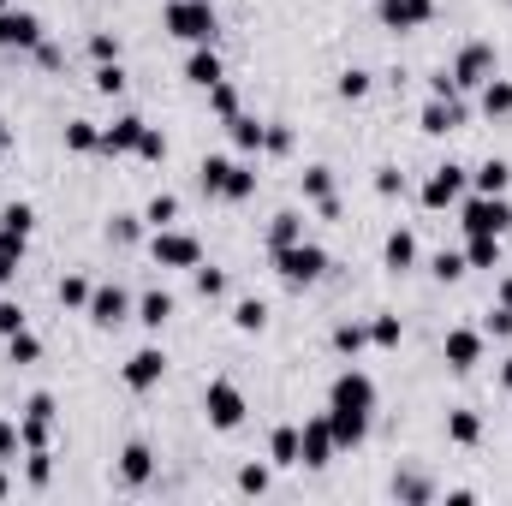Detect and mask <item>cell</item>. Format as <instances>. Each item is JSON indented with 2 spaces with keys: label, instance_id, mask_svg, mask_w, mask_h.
I'll list each match as a JSON object with an SVG mask.
<instances>
[{
  "label": "cell",
  "instance_id": "cell-42",
  "mask_svg": "<svg viewBox=\"0 0 512 506\" xmlns=\"http://www.w3.org/2000/svg\"><path fill=\"white\" fill-rule=\"evenodd\" d=\"M399 340H405V322H399V316H376V322H370V346H376V352H399Z\"/></svg>",
  "mask_w": 512,
  "mask_h": 506
},
{
  "label": "cell",
  "instance_id": "cell-53",
  "mask_svg": "<svg viewBox=\"0 0 512 506\" xmlns=\"http://www.w3.org/2000/svg\"><path fill=\"white\" fill-rule=\"evenodd\" d=\"M483 334H489V340H512V310L507 304H495V310L483 316Z\"/></svg>",
  "mask_w": 512,
  "mask_h": 506
},
{
  "label": "cell",
  "instance_id": "cell-34",
  "mask_svg": "<svg viewBox=\"0 0 512 506\" xmlns=\"http://www.w3.org/2000/svg\"><path fill=\"white\" fill-rule=\"evenodd\" d=\"M18 441H24V453H30V447H48V441H54V417L18 411Z\"/></svg>",
  "mask_w": 512,
  "mask_h": 506
},
{
  "label": "cell",
  "instance_id": "cell-54",
  "mask_svg": "<svg viewBox=\"0 0 512 506\" xmlns=\"http://www.w3.org/2000/svg\"><path fill=\"white\" fill-rule=\"evenodd\" d=\"M36 66H42V72H60V66H66V48L42 36V42H36Z\"/></svg>",
  "mask_w": 512,
  "mask_h": 506
},
{
  "label": "cell",
  "instance_id": "cell-9",
  "mask_svg": "<svg viewBox=\"0 0 512 506\" xmlns=\"http://www.w3.org/2000/svg\"><path fill=\"white\" fill-rule=\"evenodd\" d=\"M495 72H501L495 42H465V48L453 54V84H459V90H483Z\"/></svg>",
  "mask_w": 512,
  "mask_h": 506
},
{
  "label": "cell",
  "instance_id": "cell-16",
  "mask_svg": "<svg viewBox=\"0 0 512 506\" xmlns=\"http://www.w3.org/2000/svg\"><path fill=\"white\" fill-rule=\"evenodd\" d=\"M120 483L126 489H149L155 483V447L149 441H126L120 447Z\"/></svg>",
  "mask_w": 512,
  "mask_h": 506
},
{
  "label": "cell",
  "instance_id": "cell-43",
  "mask_svg": "<svg viewBox=\"0 0 512 506\" xmlns=\"http://www.w3.org/2000/svg\"><path fill=\"white\" fill-rule=\"evenodd\" d=\"M191 286H197V298H227V274H221V268H209V262H197V268H191Z\"/></svg>",
  "mask_w": 512,
  "mask_h": 506
},
{
  "label": "cell",
  "instance_id": "cell-44",
  "mask_svg": "<svg viewBox=\"0 0 512 506\" xmlns=\"http://www.w3.org/2000/svg\"><path fill=\"white\" fill-rule=\"evenodd\" d=\"M96 96H126V66L120 60H108V66H96Z\"/></svg>",
  "mask_w": 512,
  "mask_h": 506
},
{
  "label": "cell",
  "instance_id": "cell-48",
  "mask_svg": "<svg viewBox=\"0 0 512 506\" xmlns=\"http://www.w3.org/2000/svg\"><path fill=\"white\" fill-rule=\"evenodd\" d=\"M268 489H274L268 465H239V495H268Z\"/></svg>",
  "mask_w": 512,
  "mask_h": 506
},
{
  "label": "cell",
  "instance_id": "cell-55",
  "mask_svg": "<svg viewBox=\"0 0 512 506\" xmlns=\"http://www.w3.org/2000/svg\"><path fill=\"white\" fill-rule=\"evenodd\" d=\"M18 328H24V304H18V298H0V334L12 340Z\"/></svg>",
  "mask_w": 512,
  "mask_h": 506
},
{
  "label": "cell",
  "instance_id": "cell-10",
  "mask_svg": "<svg viewBox=\"0 0 512 506\" xmlns=\"http://www.w3.org/2000/svg\"><path fill=\"white\" fill-rule=\"evenodd\" d=\"M483 352H489V334L483 328H447V340H441V358H447L453 376H471L483 364Z\"/></svg>",
  "mask_w": 512,
  "mask_h": 506
},
{
  "label": "cell",
  "instance_id": "cell-52",
  "mask_svg": "<svg viewBox=\"0 0 512 506\" xmlns=\"http://www.w3.org/2000/svg\"><path fill=\"white\" fill-rule=\"evenodd\" d=\"M137 161H167V137L155 126H143V137H137Z\"/></svg>",
  "mask_w": 512,
  "mask_h": 506
},
{
  "label": "cell",
  "instance_id": "cell-8",
  "mask_svg": "<svg viewBox=\"0 0 512 506\" xmlns=\"http://www.w3.org/2000/svg\"><path fill=\"white\" fill-rule=\"evenodd\" d=\"M376 399H382L376 376H364V370H352V364L328 381V405H334V411H364V417H370V411H376Z\"/></svg>",
  "mask_w": 512,
  "mask_h": 506
},
{
  "label": "cell",
  "instance_id": "cell-13",
  "mask_svg": "<svg viewBox=\"0 0 512 506\" xmlns=\"http://www.w3.org/2000/svg\"><path fill=\"white\" fill-rule=\"evenodd\" d=\"M131 310H137V298H131L126 286H96L84 316H90L96 328H120V322H131Z\"/></svg>",
  "mask_w": 512,
  "mask_h": 506
},
{
  "label": "cell",
  "instance_id": "cell-47",
  "mask_svg": "<svg viewBox=\"0 0 512 506\" xmlns=\"http://www.w3.org/2000/svg\"><path fill=\"white\" fill-rule=\"evenodd\" d=\"M108 239H114V245H137V239H143V215H114V221H108Z\"/></svg>",
  "mask_w": 512,
  "mask_h": 506
},
{
  "label": "cell",
  "instance_id": "cell-27",
  "mask_svg": "<svg viewBox=\"0 0 512 506\" xmlns=\"http://www.w3.org/2000/svg\"><path fill=\"white\" fill-rule=\"evenodd\" d=\"M304 239V215L298 209H280L274 221H268V251H286V245H298Z\"/></svg>",
  "mask_w": 512,
  "mask_h": 506
},
{
  "label": "cell",
  "instance_id": "cell-35",
  "mask_svg": "<svg viewBox=\"0 0 512 506\" xmlns=\"http://www.w3.org/2000/svg\"><path fill=\"white\" fill-rule=\"evenodd\" d=\"M66 149L72 155H96L102 149V126L96 120H66Z\"/></svg>",
  "mask_w": 512,
  "mask_h": 506
},
{
  "label": "cell",
  "instance_id": "cell-22",
  "mask_svg": "<svg viewBox=\"0 0 512 506\" xmlns=\"http://www.w3.org/2000/svg\"><path fill=\"white\" fill-rule=\"evenodd\" d=\"M382 262L393 268V274L417 268V233H411V227H393V233L382 239Z\"/></svg>",
  "mask_w": 512,
  "mask_h": 506
},
{
  "label": "cell",
  "instance_id": "cell-40",
  "mask_svg": "<svg viewBox=\"0 0 512 506\" xmlns=\"http://www.w3.org/2000/svg\"><path fill=\"white\" fill-rule=\"evenodd\" d=\"M393 495H399L405 506H423V501H435V483L417 477V471H405V477H393Z\"/></svg>",
  "mask_w": 512,
  "mask_h": 506
},
{
  "label": "cell",
  "instance_id": "cell-36",
  "mask_svg": "<svg viewBox=\"0 0 512 506\" xmlns=\"http://www.w3.org/2000/svg\"><path fill=\"white\" fill-rule=\"evenodd\" d=\"M334 90H340V102H364V96L376 90V78H370L364 66H346V72L334 78Z\"/></svg>",
  "mask_w": 512,
  "mask_h": 506
},
{
  "label": "cell",
  "instance_id": "cell-62",
  "mask_svg": "<svg viewBox=\"0 0 512 506\" xmlns=\"http://www.w3.org/2000/svg\"><path fill=\"white\" fill-rule=\"evenodd\" d=\"M501 387H507V393H512V358H507V364H501Z\"/></svg>",
  "mask_w": 512,
  "mask_h": 506
},
{
  "label": "cell",
  "instance_id": "cell-49",
  "mask_svg": "<svg viewBox=\"0 0 512 506\" xmlns=\"http://www.w3.org/2000/svg\"><path fill=\"white\" fill-rule=\"evenodd\" d=\"M292 126H280V120H268V137H262V155H292Z\"/></svg>",
  "mask_w": 512,
  "mask_h": 506
},
{
  "label": "cell",
  "instance_id": "cell-51",
  "mask_svg": "<svg viewBox=\"0 0 512 506\" xmlns=\"http://www.w3.org/2000/svg\"><path fill=\"white\" fill-rule=\"evenodd\" d=\"M90 60H96V66L120 60V36H114V30H96V36H90Z\"/></svg>",
  "mask_w": 512,
  "mask_h": 506
},
{
  "label": "cell",
  "instance_id": "cell-39",
  "mask_svg": "<svg viewBox=\"0 0 512 506\" xmlns=\"http://www.w3.org/2000/svg\"><path fill=\"white\" fill-rule=\"evenodd\" d=\"M233 328H239V334H262V328H268V304H262V298H239V304H233Z\"/></svg>",
  "mask_w": 512,
  "mask_h": 506
},
{
  "label": "cell",
  "instance_id": "cell-29",
  "mask_svg": "<svg viewBox=\"0 0 512 506\" xmlns=\"http://www.w3.org/2000/svg\"><path fill=\"white\" fill-rule=\"evenodd\" d=\"M465 268H501V239L495 233H465Z\"/></svg>",
  "mask_w": 512,
  "mask_h": 506
},
{
  "label": "cell",
  "instance_id": "cell-56",
  "mask_svg": "<svg viewBox=\"0 0 512 506\" xmlns=\"http://www.w3.org/2000/svg\"><path fill=\"white\" fill-rule=\"evenodd\" d=\"M18 453H24V441H18V423H12V417H0V465H6V459H18Z\"/></svg>",
  "mask_w": 512,
  "mask_h": 506
},
{
  "label": "cell",
  "instance_id": "cell-3",
  "mask_svg": "<svg viewBox=\"0 0 512 506\" xmlns=\"http://www.w3.org/2000/svg\"><path fill=\"white\" fill-rule=\"evenodd\" d=\"M459 227H465V233H495V239H507L512 233V197L465 191V197H459Z\"/></svg>",
  "mask_w": 512,
  "mask_h": 506
},
{
  "label": "cell",
  "instance_id": "cell-31",
  "mask_svg": "<svg viewBox=\"0 0 512 506\" xmlns=\"http://www.w3.org/2000/svg\"><path fill=\"white\" fill-rule=\"evenodd\" d=\"M256 197V167L251 161H233L227 167V191H221V203H251Z\"/></svg>",
  "mask_w": 512,
  "mask_h": 506
},
{
  "label": "cell",
  "instance_id": "cell-15",
  "mask_svg": "<svg viewBox=\"0 0 512 506\" xmlns=\"http://www.w3.org/2000/svg\"><path fill=\"white\" fill-rule=\"evenodd\" d=\"M459 126H465V96H453V102L429 96L423 114H417V131H423V137H447V131H459Z\"/></svg>",
  "mask_w": 512,
  "mask_h": 506
},
{
  "label": "cell",
  "instance_id": "cell-21",
  "mask_svg": "<svg viewBox=\"0 0 512 506\" xmlns=\"http://www.w3.org/2000/svg\"><path fill=\"white\" fill-rule=\"evenodd\" d=\"M143 126H149V120H137V114H120L114 126H102V155H137Z\"/></svg>",
  "mask_w": 512,
  "mask_h": 506
},
{
  "label": "cell",
  "instance_id": "cell-63",
  "mask_svg": "<svg viewBox=\"0 0 512 506\" xmlns=\"http://www.w3.org/2000/svg\"><path fill=\"white\" fill-rule=\"evenodd\" d=\"M6 495H12V477H6V471H0V501H6Z\"/></svg>",
  "mask_w": 512,
  "mask_h": 506
},
{
  "label": "cell",
  "instance_id": "cell-45",
  "mask_svg": "<svg viewBox=\"0 0 512 506\" xmlns=\"http://www.w3.org/2000/svg\"><path fill=\"white\" fill-rule=\"evenodd\" d=\"M6 358H12V364H36V358H42V340H36L30 328H18V334L6 340Z\"/></svg>",
  "mask_w": 512,
  "mask_h": 506
},
{
  "label": "cell",
  "instance_id": "cell-20",
  "mask_svg": "<svg viewBox=\"0 0 512 506\" xmlns=\"http://www.w3.org/2000/svg\"><path fill=\"white\" fill-rule=\"evenodd\" d=\"M30 227H36V209H30V203H6V209H0V245L24 251V245H30Z\"/></svg>",
  "mask_w": 512,
  "mask_h": 506
},
{
  "label": "cell",
  "instance_id": "cell-58",
  "mask_svg": "<svg viewBox=\"0 0 512 506\" xmlns=\"http://www.w3.org/2000/svg\"><path fill=\"white\" fill-rule=\"evenodd\" d=\"M18 262H24V251L0 245V286H12V280H18Z\"/></svg>",
  "mask_w": 512,
  "mask_h": 506
},
{
  "label": "cell",
  "instance_id": "cell-24",
  "mask_svg": "<svg viewBox=\"0 0 512 506\" xmlns=\"http://www.w3.org/2000/svg\"><path fill=\"white\" fill-rule=\"evenodd\" d=\"M477 108H483V120H512V78H489L483 90H477Z\"/></svg>",
  "mask_w": 512,
  "mask_h": 506
},
{
  "label": "cell",
  "instance_id": "cell-60",
  "mask_svg": "<svg viewBox=\"0 0 512 506\" xmlns=\"http://www.w3.org/2000/svg\"><path fill=\"white\" fill-rule=\"evenodd\" d=\"M495 304H507V310H512V274H501V280H495Z\"/></svg>",
  "mask_w": 512,
  "mask_h": 506
},
{
  "label": "cell",
  "instance_id": "cell-46",
  "mask_svg": "<svg viewBox=\"0 0 512 506\" xmlns=\"http://www.w3.org/2000/svg\"><path fill=\"white\" fill-rule=\"evenodd\" d=\"M209 108H215L221 120H233V114H245V108H239V90H233L227 78H221V84H209Z\"/></svg>",
  "mask_w": 512,
  "mask_h": 506
},
{
  "label": "cell",
  "instance_id": "cell-17",
  "mask_svg": "<svg viewBox=\"0 0 512 506\" xmlns=\"http://www.w3.org/2000/svg\"><path fill=\"white\" fill-rule=\"evenodd\" d=\"M227 78V66H221V54H215V42H197L191 54H185V84H197V90H209V84H221Z\"/></svg>",
  "mask_w": 512,
  "mask_h": 506
},
{
  "label": "cell",
  "instance_id": "cell-38",
  "mask_svg": "<svg viewBox=\"0 0 512 506\" xmlns=\"http://www.w3.org/2000/svg\"><path fill=\"white\" fill-rule=\"evenodd\" d=\"M24 483H30V489H48V483H54V453H48V447H30V453H24Z\"/></svg>",
  "mask_w": 512,
  "mask_h": 506
},
{
  "label": "cell",
  "instance_id": "cell-2",
  "mask_svg": "<svg viewBox=\"0 0 512 506\" xmlns=\"http://www.w3.org/2000/svg\"><path fill=\"white\" fill-rule=\"evenodd\" d=\"M161 24H167V36H179L185 48L215 42V30H221V18H215V6H209V0H167Z\"/></svg>",
  "mask_w": 512,
  "mask_h": 506
},
{
  "label": "cell",
  "instance_id": "cell-23",
  "mask_svg": "<svg viewBox=\"0 0 512 506\" xmlns=\"http://www.w3.org/2000/svg\"><path fill=\"white\" fill-rule=\"evenodd\" d=\"M471 191H483V197H507V191H512V161L489 155V161L471 173Z\"/></svg>",
  "mask_w": 512,
  "mask_h": 506
},
{
  "label": "cell",
  "instance_id": "cell-25",
  "mask_svg": "<svg viewBox=\"0 0 512 506\" xmlns=\"http://www.w3.org/2000/svg\"><path fill=\"white\" fill-rule=\"evenodd\" d=\"M227 167H233L227 155H203V161H197V191H203L209 203H221V191H227Z\"/></svg>",
  "mask_w": 512,
  "mask_h": 506
},
{
  "label": "cell",
  "instance_id": "cell-14",
  "mask_svg": "<svg viewBox=\"0 0 512 506\" xmlns=\"http://www.w3.org/2000/svg\"><path fill=\"white\" fill-rule=\"evenodd\" d=\"M382 30H423L435 18V0H376Z\"/></svg>",
  "mask_w": 512,
  "mask_h": 506
},
{
  "label": "cell",
  "instance_id": "cell-64",
  "mask_svg": "<svg viewBox=\"0 0 512 506\" xmlns=\"http://www.w3.org/2000/svg\"><path fill=\"white\" fill-rule=\"evenodd\" d=\"M6 6H12V0H0V12H6Z\"/></svg>",
  "mask_w": 512,
  "mask_h": 506
},
{
  "label": "cell",
  "instance_id": "cell-57",
  "mask_svg": "<svg viewBox=\"0 0 512 506\" xmlns=\"http://www.w3.org/2000/svg\"><path fill=\"white\" fill-rule=\"evenodd\" d=\"M405 191V173L399 167H376V197H399Z\"/></svg>",
  "mask_w": 512,
  "mask_h": 506
},
{
  "label": "cell",
  "instance_id": "cell-33",
  "mask_svg": "<svg viewBox=\"0 0 512 506\" xmlns=\"http://www.w3.org/2000/svg\"><path fill=\"white\" fill-rule=\"evenodd\" d=\"M370 346V322H334V352L340 358H358Z\"/></svg>",
  "mask_w": 512,
  "mask_h": 506
},
{
  "label": "cell",
  "instance_id": "cell-1",
  "mask_svg": "<svg viewBox=\"0 0 512 506\" xmlns=\"http://www.w3.org/2000/svg\"><path fill=\"white\" fill-rule=\"evenodd\" d=\"M274 256V274L292 286V292H304V286H316L334 262H328V251L316 245V239H298V245H286V251H268Z\"/></svg>",
  "mask_w": 512,
  "mask_h": 506
},
{
  "label": "cell",
  "instance_id": "cell-11",
  "mask_svg": "<svg viewBox=\"0 0 512 506\" xmlns=\"http://www.w3.org/2000/svg\"><path fill=\"white\" fill-rule=\"evenodd\" d=\"M42 36H48V30H42L36 12H24V6H6V12H0V54H36Z\"/></svg>",
  "mask_w": 512,
  "mask_h": 506
},
{
  "label": "cell",
  "instance_id": "cell-26",
  "mask_svg": "<svg viewBox=\"0 0 512 506\" xmlns=\"http://www.w3.org/2000/svg\"><path fill=\"white\" fill-rule=\"evenodd\" d=\"M447 441H453V447H477V441H483V411H465V405L447 411Z\"/></svg>",
  "mask_w": 512,
  "mask_h": 506
},
{
  "label": "cell",
  "instance_id": "cell-19",
  "mask_svg": "<svg viewBox=\"0 0 512 506\" xmlns=\"http://www.w3.org/2000/svg\"><path fill=\"white\" fill-rule=\"evenodd\" d=\"M328 423H334L340 453H358V447L370 441V417H364V411H334V405H328Z\"/></svg>",
  "mask_w": 512,
  "mask_h": 506
},
{
  "label": "cell",
  "instance_id": "cell-7",
  "mask_svg": "<svg viewBox=\"0 0 512 506\" xmlns=\"http://www.w3.org/2000/svg\"><path fill=\"white\" fill-rule=\"evenodd\" d=\"M340 459V441H334V423H328V411L322 417H304L298 423V465H310V471H328Z\"/></svg>",
  "mask_w": 512,
  "mask_h": 506
},
{
  "label": "cell",
  "instance_id": "cell-6",
  "mask_svg": "<svg viewBox=\"0 0 512 506\" xmlns=\"http://www.w3.org/2000/svg\"><path fill=\"white\" fill-rule=\"evenodd\" d=\"M149 262L155 268H197L203 262V245H197V233H179V227H155L149 233Z\"/></svg>",
  "mask_w": 512,
  "mask_h": 506
},
{
  "label": "cell",
  "instance_id": "cell-59",
  "mask_svg": "<svg viewBox=\"0 0 512 506\" xmlns=\"http://www.w3.org/2000/svg\"><path fill=\"white\" fill-rule=\"evenodd\" d=\"M429 96H441V102H453V96H465V90L453 84V72H441V78H429Z\"/></svg>",
  "mask_w": 512,
  "mask_h": 506
},
{
  "label": "cell",
  "instance_id": "cell-37",
  "mask_svg": "<svg viewBox=\"0 0 512 506\" xmlns=\"http://www.w3.org/2000/svg\"><path fill=\"white\" fill-rule=\"evenodd\" d=\"M298 185H304V203H322V197H334V167H322V161H316V167H304V173H298Z\"/></svg>",
  "mask_w": 512,
  "mask_h": 506
},
{
  "label": "cell",
  "instance_id": "cell-12",
  "mask_svg": "<svg viewBox=\"0 0 512 506\" xmlns=\"http://www.w3.org/2000/svg\"><path fill=\"white\" fill-rule=\"evenodd\" d=\"M161 376H167V352L161 346H137L126 364H120V381H126L131 393H155Z\"/></svg>",
  "mask_w": 512,
  "mask_h": 506
},
{
  "label": "cell",
  "instance_id": "cell-4",
  "mask_svg": "<svg viewBox=\"0 0 512 506\" xmlns=\"http://www.w3.org/2000/svg\"><path fill=\"white\" fill-rule=\"evenodd\" d=\"M245 411H251V405H245V387H239V381L215 376L209 387H203V417H209L215 435H233V429L245 423Z\"/></svg>",
  "mask_w": 512,
  "mask_h": 506
},
{
  "label": "cell",
  "instance_id": "cell-50",
  "mask_svg": "<svg viewBox=\"0 0 512 506\" xmlns=\"http://www.w3.org/2000/svg\"><path fill=\"white\" fill-rule=\"evenodd\" d=\"M429 274H435V280H465V274H471V268H465V251H441Z\"/></svg>",
  "mask_w": 512,
  "mask_h": 506
},
{
  "label": "cell",
  "instance_id": "cell-41",
  "mask_svg": "<svg viewBox=\"0 0 512 506\" xmlns=\"http://www.w3.org/2000/svg\"><path fill=\"white\" fill-rule=\"evenodd\" d=\"M90 292H96V280L66 274V280H60V310H90Z\"/></svg>",
  "mask_w": 512,
  "mask_h": 506
},
{
  "label": "cell",
  "instance_id": "cell-30",
  "mask_svg": "<svg viewBox=\"0 0 512 506\" xmlns=\"http://www.w3.org/2000/svg\"><path fill=\"white\" fill-rule=\"evenodd\" d=\"M227 131H233V143H239L245 155H262V137H268V120H256V114H233V120H227Z\"/></svg>",
  "mask_w": 512,
  "mask_h": 506
},
{
  "label": "cell",
  "instance_id": "cell-5",
  "mask_svg": "<svg viewBox=\"0 0 512 506\" xmlns=\"http://www.w3.org/2000/svg\"><path fill=\"white\" fill-rule=\"evenodd\" d=\"M471 191V167H459V161H441L429 179H423V191H417V203L429 209V215H441V209H459V197Z\"/></svg>",
  "mask_w": 512,
  "mask_h": 506
},
{
  "label": "cell",
  "instance_id": "cell-61",
  "mask_svg": "<svg viewBox=\"0 0 512 506\" xmlns=\"http://www.w3.org/2000/svg\"><path fill=\"white\" fill-rule=\"evenodd\" d=\"M6 149H12V126H6V120H0V155H6Z\"/></svg>",
  "mask_w": 512,
  "mask_h": 506
},
{
  "label": "cell",
  "instance_id": "cell-32",
  "mask_svg": "<svg viewBox=\"0 0 512 506\" xmlns=\"http://www.w3.org/2000/svg\"><path fill=\"white\" fill-rule=\"evenodd\" d=\"M173 221H179V197H173V191H155V197L143 203V227L155 233V227H173Z\"/></svg>",
  "mask_w": 512,
  "mask_h": 506
},
{
  "label": "cell",
  "instance_id": "cell-28",
  "mask_svg": "<svg viewBox=\"0 0 512 506\" xmlns=\"http://www.w3.org/2000/svg\"><path fill=\"white\" fill-rule=\"evenodd\" d=\"M268 465H280V471L298 465V423H280V429L268 435Z\"/></svg>",
  "mask_w": 512,
  "mask_h": 506
},
{
  "label": "cell",
  "instance_id": "cell-18",
  "mask_svg": "<svg viewBox=\"0 0 512 506\" xmlns=\"http://www.w3.org/2000/svg\"><path fill=\"white\" fill-rule=\"evenodd\" d=\"M173 310H179V304H173V292H161V286H149V292L137 298V310H131V322H143L149 334H161V328L173 322Z\"/></svg>",
  "mask_w": 512,
  "mask_h": 506
}]
</instances>
